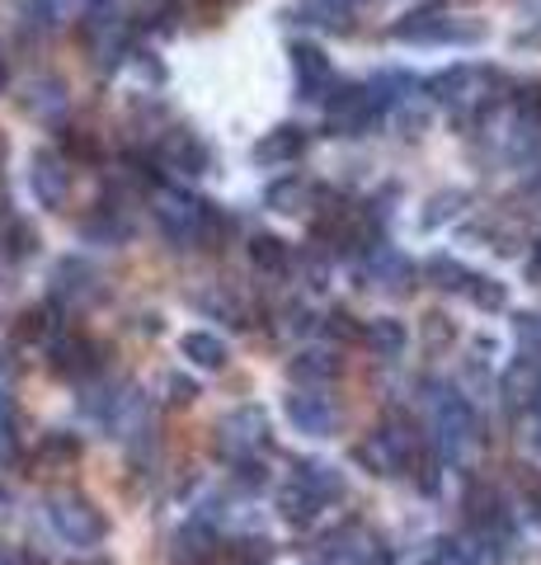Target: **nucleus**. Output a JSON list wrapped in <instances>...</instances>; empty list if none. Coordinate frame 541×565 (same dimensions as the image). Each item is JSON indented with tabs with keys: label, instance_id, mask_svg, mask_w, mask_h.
Listing matches in <instances>:
<instances>
[{
	"label": "nucleus",
	"instance_id": "nucleus-1",
	"mask_svg": "<svg viewBox=\"0 0 541 565\" xmlns=\"http://www.w3.org/2000/svg\"><path fill=\"white\" fill-rule=\"evenodd\" d=\"M424 90L433 104L452 109V118H457L462 128H470V122H485L495 114V104L509 90V81H504V71H495V66L457 62V66L439 71V76H429Z\"/></svg>",
	"mask_w": 541,
	"mask_h": 565
},
{
	"label": "nucleus",
	"instance_id": "nucleus-2",
	"mask_svg": "<svg viewBox=\"0 0 541 565\" xmlns=\"http://www.w3.org/2000/svg\"><path fill=\"white\" fill-rule=\"evenodd\" d=\"M396 43H480L485 24L480 20H462V14H447L443 6H419L410 14H400L391 24Z\"/></svg>",
	"mask_w": 541,
	"mask_h": 565
},
{
	"label": "nucleus",
	"instance_id": "nucleus-3",
	"mask_svg": "<svg viewBox=\"0 0 541 565\" xmlns=\"http://www.w3.org/2000/svg\"><path fill=\"white\" fill-rule=\"evenodd\" d=\"M207 212H213V203L194 199V193H184V189H161V193H155L151 217H155V226L165 232L170 245H180V250H194V245H203Z\"/></svg>",
	"mask_w": 541,
	"mask_h": 565
},
{
	"label": "nucleus",
	"instance_id": "nucleus-4",
	"mask_svg": "<svg viewBox=\"0 0 541 565\" xmlns=\"http://www.w3.org/2000/svg\"><path fill=\"white\" fill-rule=\"evenodd\" d=\"M381 109H387V104L377 99L372 85H339V90L329 95V104H325V132L363 137L381 118Z\"/></svg>",
	"mask_w": 541,
	"mask_h": 565
},
{
	"label": "nucleus",
	"instance_id": "nucleus-5",
	"mask_svg": "<svg viewBox=\"0 0 541 565\" xmlns=\"http://www.w3.org/2000/svg\"><path fill=\"white\" fill-rule=\"evenodd\" d=\"M47 523L66 546H99L104 542V514L85 494H52Z\"/></svg>",
	"mask_w": 541,
	"mask_h": 565
},
{
	"label": "nucleus",
	"instance_id": "nucleus-6",
	"mask_svg": "<svg viewBox=\"0 0 541 565\" xmlns=\"http://www.w3.org/2000/svg\"><path fill=\"white\" fill-rule=\"evenodd\" d=\"M433 438H439L443 457H462L470 444H476V411L470 401L457 392H433Z\"/></svg>",
	"mask_w": 541,
	"mask_h": 565
},
{
	"label": "nucleus",
	"instance_id": "nucleus-7",
	"mask_svg": "<svg viewBox=\"0 0 541 565\" xmlns=\"http://www.w3.org/2000/svg\"><path fill=\"white\" fill-rule=\"evenodd\" d=\"M269 444V419L259 405H240V411L221 415L217 424V448L231 457V462H240V457H255V448Z\"/></svg>",
	"mask_w": 541,
	"mask_h": 565
},
{
	"label": "nucleus",
	"instance_id": "nucleus-8",
	"mask_svg": "<svg viewBox=\"0 0 541 565\" xmlns=\"http://www.w3.org/2000/svg\"><path fill=\"white\" fill-rule=\"evenodd\" d=\"M325 565H387V546L363 523H344L325 537Z\"/></svg>",
	"mask_w": 541,
	"mask_h": 565
},
{
	"label": "nucleus",
	"instance_id": "nucleus-9",
	"mask_svg": "<svg viewBox=\"0 0 541 565\" xmlns=\"http://www.w3.org/2000/svg\"><path fill=\"white\" fill-rule=\"evenodd\" d=\"M155 161L180 174H207L213 170V151H207V141L194 128H165L161 141H155Z\"/></svg>",
	"mask_w": 541,
	"mask_h": 565
},
{
	"label": "nucleus",
	"instance_id": "nucleus-10",
	"mask_svg": "<svg viewBox=\"0 0 541 565\" xmlns=\"http://www.w3.org/2000/svg\"><path fill=\"white\" fill-rule=\"evenodd\" d=\"M29 189H33V199H39L43 207L57 212L66 203V193H72V166H66V156L62 151H33L29 156Z\"/></svg>",
	"mask_w": 541,
	"mask_h": 565
},
{
	"label": "nucleus",
	"instance_id": "nucleus-11",
	"mask_svg": "<svg viewBox=\"0 0 541 565\" xmlns=\"http://www.w3.org/2000/svg\"><path fill=\"white\" fill-rule=\"evenodd\" d=\"M363 288L405 297L414 288V264L400 255L396 245H377V250H368V259H363Z\"/></svg>",
	"mask_w": 541,
	"mask_h": 565
},
{
	"label": "nucleus",
	"instance_id": "nucleus-12",
	"mask_svg": "<svg viewBox=\"0 0 541 565\" xmlns=\"http://www.w3.org/2000/svg\"><path fill=\"white\" fill-rule=\"evenodd\" d=\"M288 419H292L296 434H306V438H329V434H339L344 411H339V401H329V396H321V392H292V396H288Z\"/></svg>",
	"mask_w": 541,
	"mask_h": 565
},
{
	"label": "nucleus",
	"instance_id": "nucleus-13",
	"mask_svg": "<svg viewBox=\"0 0 541 565\" xmlns=\"http://www.w3.org/2000/svg\"><path fill=\"white\" fill-rule=\"evenodd\" d=\"M99 359L104 349L85 334H62V340L47 344V373L52 377H66V382H80V377H95L99 373Z\"/></svg>",
	"mask_w": 541,
	"mask_h": 565
},
{
	"label": "nucleus",
	"instance_id": "nucleus-14",
	"mask_svg": "<svg viewBox=\"0 0 541 565\" xmlns=\"http://www.w3.org/2000/svg\"><path fill=\"white\" fill-rule=\"evenodd\" d=\"M95 297H99V274L85 259H62L57 269H52V302L57 307L76 311L85 302H95Z\"/></svg>",
	"mask_w": 541,
	"mask_h": 565
},
{
	"label": "nucleus",
	"instance_id": "nucleus-15",
	"mask_svg": "<svg viewBox=\"0 0 541 565\" xmlns=\"http://www.w3.org/2000/svg\"><path fill=\"white\" fill-rule=\"evenodd\" d=\"M288 62H292V76H296V90H302V99H321L329 90V57L316 47V43H306V39H296L288 43Z\"/></svg>",
	"mask_w": 541,
	"mask_h": 565
},
{
	"label": "nucleus",
	"instance_id": "nucleus-16",
	"mask_svg": "<svg viewBox=\"0 0 541 565\" xmlns=\"http://www.w3.org/2000/svg\"><path fill=\"white\" fill-rule=\"evenodd\" d=\"M66 104H72V90H66L62 76H33L20 95V109L39 122H57L66 114Z\"/></svg>",
	"mask_w": 541,
	"mask_h": 565
},
{
	"label": "nucleus",
	"instance_id": "nucleus-17",
	"mask_svg": "<svg viewBox=\"0 0 541 565\" xmlns=\"http://www.w3.org/2000/svg\"><path fill=\"white\" fill-rule=\"evenodd\" d=\"M302 151H306V128H296V122H278V128H269L250 147V161H259V166H292Z\"/></svg>",
	"mask_w": 541,
	"mask_h": 565
},
{
	"label": "nucleus",
	"instance_id": "nucleus-18",
	"mask_svg": "<svg viewBox=\"0 0 541 565\" xmlns=\"http://www.w3.org/2000/svg\"><path fill=\"white\" fill-rule=\"evenodd\" d=\"M541 396V353H518L504 373V401L509 411H532V401Z\"/></svg>",
	"mask_w": 541,
	"mask_h": 565
},
{
	"label": "nucleus",
	"instance_id": "nucleus-19",
	"mask_svg": "<svg viewBox=\"0 0 541 565\" xmlns=\"http://www.w3.org/2000/svg\"><path fill=\"white\" fill-rule=\"evenodd\" d=\"M226 552H221V542L217 533L207 523H188L174 533V552H170V565H217Z\"/></svg>",
	"mask_w": 541,
	"mask_h": 565
},
{
	"label": "nucleus",
	"instance_id": "nucleus-20",
	"mask_svg": "<svg viewBox=\"0 0 541 565\" xmlns=\"http://www.w3.org/2000/svg\"><path fill=\"white\" fill-rule=\"evenodd\" d=\"M321 203V184H311L306 174H283V180H273L269 193H264V207L283 212V217H292V212H311Z\"/></svg>",
	"mask_w": 541,
	"mask_h": 565
},
{
	"label": "nucleus",
	"instance_id": "nucleus-21",
	"mask_svg": "<svg viewBox=\"0 0 541 565\" xmlns=\"http://www.w3.org/2000/svg\"><path fill=\"white\" fill-rule=\"evenodd\" d=\"M344 373V359H335L329 349H302L296 359H288V377L296 386H321V382H335Z\"/></svg>",
	"mask_w": 541,
	"mask_h": 565
},
{
	"label": "nucleus",
	"instance_id": "nucleus-22",
	"mask_svg": "<svg viewBox=\"0 0 541 565\" xmlns=\"http://www.w3.org/2000/svg\"><path fill=\"white\" fill-rule=\"evenodd\" d=\"M292 481H296V486H306L321 504L344 500V476L329 467V462H316V457H302V462H296V471H292Z\"/></svg>",
	"mask_w": 541,
	"mask_h": 565
},
{
	"label": "nucleus",
	"instance_id": "nucleus-23",
	"mask_svg": "<svg viewBox=\"0 0 541 565\" xmlns=\"http://www.w3.org/2000/svg\"><path fill=\"white\" fill-rule=\"evenodd\" d=\"M246 255H250V269H255V274H269V278H283L288 264H292L288 241H278V236H269V232H255V236L246 241Z\"/></svg>",
	"mask_w": 541,
	"mask_h": 565
},
{
	"label": "nucleus",
	"instance_id": "nucleus-24",
	"mask_svg": "<svg viewBox=\"0 0 541 565\" xmlns=\"http://www.w3.org/2000/svg\"><path fill=\"white\" fill-rule=\"evenodd\" d=\"M180 353L194 367H203V373H221L226 367V359H231V353H226V344L217 340L213 330H188V334H180Z\"/></svg>",
	"mask_w": 541,
	"mask_h": 565
},
{
	"label": "nucleus",
	"instance_id": "nucleus-25",
	"mask_svg": "<svg viewBox=\"0 0 541 565\" xmlns=\"http://www.w3.org/2000/svg\"><path fill=\"white\" fill-rule=\"evenodd\" d=\"M288 20L296 24H316V29H335V33H348L354 24H348V6H339V0H302V6L288 10Z\"/></svg>",
	"mask_w": 541,
	"mask_h": 565
},
{
	"label": "nucleus",
	"instance_id": "nucleus-26",
	"mask_svg": "<svg viewBox=\"0 0 541 565\" xmlns=\"http://www.w3.org/2000/svg\"><path fill=\"white\" fill-rule=\"evenodd\" d=\"M363 344H368L377 359H400L410 344V330H405V321H396V316H377V321H368V340Z\"/></svg>",
	"mask_w": 541,
	"mask_h": 565
},
{
	"label": "nucleus",
	"instance_id": "nucleus-27",
	"mask_svg": "<svg viewBox=\"0 0 541 565\" xmlns=\"http://www.w3.org/2000/svg\"><path fill=\"white\" fill-rule=\"evenodd\" d=\"M80 241L85 245H123L128 241V222L118 217V207H95L80 222Z\"/></svg>",
	"mask_w": 541,
	"mask_h": 565
},
{
	"label": "nucleus",
	"instance_id": "nucleus-28",
	"mask_svg": "<svg viewBox=\"0 0 541 565\" xmlns=\"http://www.w3.org/2000/svg\"><path fill=\"white\" fill-rule=\"evenodd\" d=\"M0 255L6 259H33L39 255V226H29L24 217H6V226H0Z\"/></svg>",
	"mask_w": 541,
	"mask_h": 565
},
{
	"label": "nucleus",
	"instance_id": "nucleus-29",
	"mask_svg": "<svg viewBox=\"0 0 541 565\" xmlns=\"http://www.w3.org/2000/svg\"><path fill=\"white\" fill-rule=\"evenodd\" d=\"M466 203H470L466 189H443V193H433V199L424 203V212H419V226H424V232H439V226H447Z\"/></svg>",
	"mask_w": 541,
	"mask_h": 565
},
{
	"label": "nucleus",
	"instance_id": "nucleus-30",
	"mask_svg": "<svg viewBox=\"0 0 541 565\" xmlns=\"http://www.w3.org/2000/svg\"><path fill=\"white\" fill-rule=\"evenodd\" d=\"M424 278H429L439 292H466V288H470V278H476V274H470L466 264H457L452 255H433V259L424 264Z\"/></svg>",
	"mask_w": 541,
	"mask_h": 565
},
{
	"label": "nucleus",
	"instance_id": "nucleus-31",
	"mask_svg": "<svg viewBox=\"0 0 541 565\" xmlns=\"http://www.w3.org/2000/svg\"><path fill=\"white\" fill-rule=\"evenodd\" d=\"M278 509H283V519L292 523V527H306V523H316V514H321V500H316V494H311L306 486H288L283 494H278Z\"/></svg>",
	"mask_w": 541,
	"mask_h": 565
},
{
	"label": "nucleus",
	"instance_id": "nucleus-32",
	"mask_svg": "<svg viewBox=\"0 0 541 565\" xmlns=\"http://www.w3.org/2000/svg\"><path fill=\"white\" fill-rule=\"evenodd\" d=\"M321 330L329 334V340H339V344H358V340H368V326H363L354 311H344V307L325 311V316H321Z\"/></svg>",
	"mask_w": 541,
	"mask_h": 565
},
{
	"label": "nucleus",
	"instance_id": "nucleus-33",
	"mask_svg": "<svg viewBox=\"0 0 541 565\" xmlns=\"http://www.w3.org/2000/svg\"><path fill=\"white\" fill-rule=\"evenodd\" d=\"M466 297H470V302H476L480 311H504V307H509V288H504L499 278H490V274H476V278H470Z\"/></svg>",
	"mask_w": 541,
	"mask_h": 565
},
{
	"label": "nucleus",
	"instance_id": "nucleus-34",
	"mask_svg": "<svg viewBox=\"0 0 541 565\" xmlns=\"http://www.w3.org/2000/svg\"><path fill=\"white\" fill-rule=\"evenodd\" d=\"M39 457H43V462H52V467H72L80 457V438L76 434H43Z\"/></svg>",
	"mask_w": 541,
	"mask_h": 565
},
{
	"label": "nucleus",
	"instance_id": "nucleus-35",
	"mask_svg": "<svg viewBox=\"0 0 541 565\" xmlns=\"http://www.w3.org/2000/svg\"><path fill=\"white\" fill-rule=\"evenodd\" d=\"M52 326V311L47 307H33V311H20L14 316V326H10V340L14 344H33V340H43Z\"/></svg>",
	"mask_w": 541,
	"mask_h": 565
},
{
	"label": "nucleus",
	"instance_id": "nucleus-36",
	"mask_svg": "<svg viewBox=\"0 0 541 565\" xmlns=\"http://www.w3.org/2000/svg\"><path fill=\"white\" fill-rule=\"evenodd\" d=\"M419 334H424V349L429 353H443V349H452V340H457V326H452V316L429 311L424 326H419Z\"/></svg>",
	"mask_w": 541,
	"mask_h": 565
},
{
	"label": "nucleus",
	"instance_id": "nucleus-37",
	"mask_svg": "<svg viewBox=\"0 0 541 565\" xmlns=\"http://www.w3.org/2000/svg\"><path fill=\"white\" fill-rule=\"evenodd\" d=\"M198 307L207 311V316H221V321H231V326H246L240 321V302L226 288H207V292H198Z\"/></svg>",
	"mask_w": 541,
	"mask_h": 565
},
{
	"label": "nucleus",
	"instance_id": "nucleus-38",
	"mask_svg": "<svg viewBox=\"0 0 541 565\" xmlns=\"http://www.w3.org/2000/svg\"><path fill=\"white\" fill-rule=\"evenodd\" d=\"M396 128H400V137H424L429 109H424V104H414V99H400L396 104Z\"/></svg>",
	"mask_w": 541,
	"mask_h": 565
},
{
	"label": "nucleus",
	"instance_id": "nucleus-39",
	"mask_svg": "<svg viewBox=\"0 0 541 565\" xmlns=\"http://www.w3.org/2000/svg\"><path fill=\"white\" fill-rule=\"evenodd\" d=\"M62 151H66V156H80V161H95V156H99V141L85 132V128H62Z\"/></svg>",
	"mask_w": 541,
	"mask_h": 565
},
{
	"label": "nucleus",
	"instance_id": "nucleus-40",
	"mask_svg": "<svg viewBox=\"0 0 541 565\" xmlns=\"http://www.w3.org/2000/svg\"><path fill=\"white\" fill-rule=\"evenodd\" d=\"M165 401H170V405H188V401H198V386H194V377L170 373V377H165Z\"/></svg>",
	"mask_w": 541,
	"mask_h": 565
},
{
	"label": "nucleus",
	"instance_id": "nucleus-41",
	"mask_svg": "<svg viewBox=\"0 0 541 565\" xmlns=\"http://www.w3.org/2000/svg\"><path fill=\"white\" fill-rule=\"evenodd\" d=\"M513 109L541 122V81H532V85H518V90H513Z\"/></svg>",
	"mask_w": 541,
	"mask_h": 565
},
{
	"label": "nucleus",
	"instance_id": "nucleus-42",
	"mask_svg": "<svg viewBox=\"0 0 541 565\" xmlns=\"http://www.w3.org/2000/svg\"><path fill=\"white\" fill-rule=\"evenodd\" d=\"M264 481H269V476H264V462H259V457H240V462H236V486L259 490Z\"/></svg>",
	"mask_w": 541,
	"mask_h": 565
},
{
	"label": "nucleus",
	"instance_id": "nucleus-43",
	"mask_svg": "<svg viewBox=\"0 0 541 565\" xmlns=\"http://www.w3.org/2000/svg\"><path fill=\"white\" fill-rule=\"evenodd\" d=\"M226 556H231L236 565H264V556H269V542H236Z\"/></svg>",
	"mask_w": 541,
	"mask_h": 565
},
{
	"label": "nucleus",
	"instance_id": "nucleus-44",
	"mask_svg": "<svg viewBox=\"0 0 541 565\" xmlns=\"http://www.w3.org/2000/svg\"><path fill=\"white\" fill-rule=\"evenodd\" d=\"M14 448V405H10V396L0 392V457H6Z\"/></svg>",
	"mask_w": 541,
	"mask_h": 565
},
{
	"label": "nucleus",
	"instance_id": "nucleus-45",
	"mask_svg": "<svg viewBox=\"0 0 541 565\" xmlns=\"http://www.w3.org/2000/svg\"><path fill=\"white\" fill-rule=\"evenodd\" d=\"M137 76H147V81H155V85H161V81H165V66L155 62L151 52H137Z\"/></svg>",
	"mask_w": 541,
	"mask_h": 565
},
{
	"label": "nucleus",
	"instance_id": "nucleus-46",
	"mask_svg": "<svg viewBox=\"0 0 541 565\" xmlns=\"http://www.w3.org/2000/svg\"><path fill=\"white\" fill-rule=\"evenodd\" d=\"M513 47H541V20H537L532 29H522V33H513Z\"/></svg>",
	"mask_w": 541,
	"mask_h": 565
},
{
	"label": "nucleus",
	"instance_id": "nucleus-47",
	"mask_svg": "<svg viewBox=\"0 0 541 565\" xmlns=\"http://www.w3.org/2000/svg\"><path fill=\"white\" fill-rule=\"evenodd\" d=\"M532 278H541V232H537V241H532Z\"/></svg>",
	"mask_w": 541,
	"mask_h": 565
},
{
	"label": "nucleus",
	"instance_id": "nucleus-48",
	"mask_svg": "<svg viewBox=\"0 0 541 565\" xmlns=\"http://www.w3.org/2000/svg\"><path fill=\"white\" fill-rule=\"evenodd\" d=\"M10 565H47V561H43V556H33V552H24V556H14Z\"/></svg>",
	"mask_w": 541,
	"mask_h": 565
},
{
	"label": "nucleus",
	"instance_id": "nucleus-49",
	"mask_svg": "<svg viewBox=\"0 0 541 565\" xmlns=\"http://www.w3.org/2000/svg\"><path fill=\"white\" fill-rule=\"evenodd\" d=\"M10 161V137H6V128H0V166Z\"/></svg>",
	"mask_w": 541,
	"mask_h": 565
},
{
	"label": "nucleus",
	"instance_id": "nucleus-50",
	"mask_svg": "<svg viewBox=\"0 0 541 565\" xmlns=\"http://www.w3.org/2000/svg\"><path fill=\"white\" fill-rule=\"evenodd\" d=\"M6 85H10V62L0 57V90H6Z\"/></svg>",
	"mask_w": 541,
	"mask_h": 565
},
{
	"label": "nucleus",
	"instance_id": "nucleus-51",
	"mask_svg": "<svg viewBox=\"0 0 541 565\" xmlns=\"http://www.w3.org/2000/svg\"><path fill=\"white\" fill-rule=\"evenodd\" d=\"M80 6H90V10H109L113 0H80Z\"/></svg>",
	"mask_w": 541,
	"mask_h": 565
},
{
	"label": "nucleus",
	"instance_id": "nucleus-52",
	"mask_svg": "<svg viewBox=\"0 0 541 565\" xmlns=\"http://www.w3.org/2000/svg\"><path fill=\"white\" fill-rule=\"evenodd\" d=\"M6 509H10V494H6V486H0V514H6Z\"/></svg>",
	"mask_w": 541,
	"mask_h": 565
},
{
	"label": "nucleus",
	"instance_id": "nucleus-53",
	"mask_svg": "<svg viewBox=\"0 0 541 565\" xmlns=\"http://www.w3.org/2000/svg\"><path fill=\"white\" fill-rule=\"evenodd\" d=\"M339 6H348V0H339Z\"/></svg>",
	"mask_w": 541,
	"mask_h": 565
},
{
	"label": "nucleus",
	"instance_id": "nucleus-54",
	"mask_svg": "<svg viewBox=\"0 0 541 565\" xmlns=\"http://www.w3.org/2000/svg\"><path fill=\"white\" fill-rule=\"evenodd\" d=\"M155 6H161V0H155Z\"/></svg>",
	"mask_w": 541,
	"mask_h": 565
}]
</instances>
